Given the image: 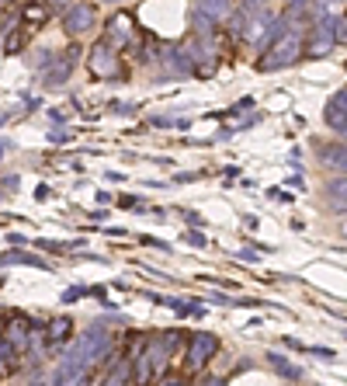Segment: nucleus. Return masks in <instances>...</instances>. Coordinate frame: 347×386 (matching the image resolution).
<instances>
[{"mask_svg": "<svg viewBox=\"0 0 347 386\" xmlns=\"http://www.w3.org/2000/svg\"><path fill=\"white\" fill-rule=\"evenodd\" d=\"M87 373H90V365H87L84 358L73 355V351H66V358L59 362V369H56V376H52V383L49 386H77Z\"/></svg>", "mask_w": 347, "mask_h": 386, "instance_id": "9", "label": "nucleus"}, {"mask_svg": "<svg viewBox=\"0 0 347 386\" xmlns=\"http://www.w3.org/2000/svg\"><path fill=\"white\" fill-rule=\"evenodd\" d=\"M334 49V32H330V21H316L309 39H303V56L309 59H323L327 52Z\"/></svg>", "mask_w": 347, "mask_h": 386, "instance_id": "8", "label": "nucleus"}, {"mask_svg": "<svg viewBox=\"0 0 347 386\" xmlns=\"http://www.w3.org/2000/svg\"><path fill=\"white\" fill-rule=\"evenodd\" d=\"M188 240H191V244H198V247H205V237H202V233H188Z\"/></svg>", "mask_w": 347, "mask_h": 386, "instance_id": "27", "label": "nucleus"}, {"mask_svg": "<svg viewBox=\"0 0 347 386\" xmlns=\"http://www.w3.org/2000/svg\"><path fill=\"white\" fill-rule=\"evenodd\" d=\"M126 383H129V369H122V365H118V369H115V373H111V376H108L101 386H126Z\"/></svg>", "mask_w": 347, "mask_h": 386, "instance_id": "22", "label": "nucleus"}, {"mask_svg": "<svg viewBox=\"0 0 347 386\" xmlns=\"http://www.w3.org/2000/svg\"><path fill=\"white\" fill-rule=\"evenodd\" d=\"M84 293H87V289H66V293H63V303H77Z\"/></svg>", "mask_w": 347, "mask_h": 386, "instance_id": "26", "label": "nucleus"}, {"mask_svg": "<svg viewBox=\"0 0 347 386\" xmlns=\"http://www.w3.org/2000/svg\"><path fill=\"white\" fill-rule=\"evenodd\" d=\"M4 4H11V0H0V7H4Z\"/></svg>", "mask_w": 347, "mask_h": 386, "instance_id": "37", "label": "nucleus"}, {"mask_svg": "<svg viewBox=\"0 0 347 386\" xmlns=\"http://www.w3.org/2000/svg\"><path fill=\"white\" fill-rule=\"evenodd\" d=\"M94 18H97V14H94L90 4H70L66 14H63V32L77 39V35H84V32L94 28Z\"/></svg>", "mask_w": 347, "mask_h": 386, "instance_id": "7", "label": "nucleus"}, {"mask_svg": "<svg viewBox=\"0 0 347 386\" xmlns=\"http://www.w3.org/2000/svg\"><path fill=\"white\" fill-rule=\"evenodd\" d=\"M191 25H195V32H198V35H212V32H216V21H212V18H205L202 11H191Z\"/></svg>", "mask_w": 347, "mask_h": 386, "instance_id": "20", "label": "nucleus"}, {"mask_svg": "<svg viewBox=\"0 0 347 386\" xmlns=\"http://www.w3.org/2000/svg\"><path fill=\"white\" fill-rule=\"evenodd\" d=\"M316 157L323 168L347 174V143H323V146H316Z\"/></svg>", "mask_w": 347, "mask_h": 386, "instance_id": "12", "label": "nucleus"}, {"mask_svg": "<svg viewBox=\"0 0 347 386\" xmlns=\"http://www.w3.org/2000/svg\"><path fill=\"white\" fill-rule=\"evenodd\" d=\"M35 199H39V202H45V199H49V188H45V185H39V188H35Z\"/></svg>", "mask_w": 347, "mask_h": 386, "instance_id": "28", "label": "nucleus"}, {"mask_svg": "<svg viewBox=\"0 0 347 386\" xmlns=\"http://www.w3.org/2000/svg\"><path fill=\"white\" fill-rule=\"evenodd\" d=\"M205 386H222V383H219V380H209V383H205Z\"/></svg>", "mask_w": 347, "mask_h": 386, "instance_id": "34", "label": "nucleus"}, {"mask_svg": "<svg viewBox=\"0 0 347 386\" xmlns=\"http://www.w3.org/2000/svg\"><path fill=\"white\" fill-rule=\"evenodd\" d=\"M267 362H271V369H274V373H281V376H288V380H299V376H303V369H299V365H292L288 358H281L278 351H271V355H267Z\"/></svg>", "mask_w": 347, "mask_h": 386, "instance_id": "17", "label": "nucleus"}, {"mask_svg": "<svg viewBox=\"0 0 347 386\" xmlns=\"http://www.w3.org/2000/svg\"><path fill=\"white\" fill-rule=\"evenodd\" d=\"M160 386H184V383H181L177 376H167V380H164V383H160Z\"/></svg>", "mask_w": 347, "mask_h": 386, "instance_id": "31", "label": "nucleus"}, {"mask_svg": "<svg viewBox=\"0 0 347 386\" xmlns=\"http://www.w3.org/2000/svg\"><path fill=\"white\" fill-rule=\"evenodd\" d=\"M219 348V338L216 334H191V341H188V351H184V365H188V373H198L212 355H216Z\"/></svg>", "mask_w": 347, "mask_h": 386, "instance_id": "5", "label": "nucleus"}, {"mask_svg": "<svg viewBox=\"0 0 347 386\" xmlns=\"http://www.w3.org/2000/svg\"><path fill=\"white\" fill-rule=\"evenodd\" d=\"M0 264H32V268H45L42 257L25 255V251H11V255H4V257H0Z\"/></svg>", "mask_w": 347, "mask_h": 386, "instance_id": "18", "label": "nucleus"}, {"mask_svg": "<svg viewBox=\"0 0 347 386\" xmlns=\"http://www.w3.org/2000/svg\"><path fill=\"white\" fill-rule=\"evenodd\" d=\"M25 25H45L49 21V4L42 0H25Z\"/></svg>", "mask_w": 347, "mask_h": 386, "instance_id": "16", "label": "nucleus"}, {"mask_svg": "<svg viewBox=\"0 0 347 386\" xmlns=\"http://www.w3.org/2000/svg\"><path fill=\"white\" fill-rule=\"evenodd\" d=\"M303 39H305L303 28H285L267 49H260L257 70L274 74V70H285V66H292L296 59H303Z\"/></svg>", "mask_w": 347, "mask_h": 386, "instance_id": "1", "label": "nucleus"}, {"mask_svg": "<svg viewBox=\"0 0 347 386\" xmlns=\"http://www.w3.org/2000/svg\"><path fill=\"white\" fill-rule=\"evenodd\" d=\"M341 233H344V237H347V223H341Z\"/></svg>", "mask_w": 347, "mask_h": 386, "instance_id": "35", "label": "nucleus"}, {"mask_svg": "<svg viewBox=\"0 0 347 386\" xmlns=\"http://www.w3.org/2000/svg\"><path fill=\"white\" fill-rule=\"evenodd\" d=\"M28 334H32V320L25 313H14L4 320V341L11 348V355H21L28 348Z\"/></svg>", "mask_w": 347, "mask_h": 386, "instance_id": "6", "label": "nucleus"}, {"mask_svg": "<svg viewBox=\"0 0 347 386\" xmlns=\"http://www.w3.org/2000/svg\"><path fill=\"white\" fill-rule=\"evenodd\" d=\"M4 153H7V143H0V160H4Z\"/></svg>", "mask_w": 347, "mask_h": 386, "instance_id": "33", "label": "nucleus"}, {"mask_svg": "<svg viewBox=\"0 0 347 386\" xmlns=\"http://www.w3.org/2000/svg\"><path fill=\"white\" fill-rule=\"evenodd\" d=\"M90 70L97 74V77H104V81H118L126 70H122V59L115 56V45H108L104 39L101 42H94V49H90Z\"/></svg>", "mask_w": 347, "mask_h": 386, "instance_id": "3", "label": "nucleus"}, {"mask_svg": "<svg viewBox=\"0 0 347 386\" xmlns=\"http://www.w3.org/2000/svg\"><path fill=\"white\" fill-rule=\"evenodd\" d=\"M226 21H229V35H233V39H243V35H247V14H243V11H229Z\"/></svg>", "mask_w": 347, "mask_h": 386, "instance_id": "19", "label": "nucleus"}, {"mask_svg": "<svg viewBox=\"0 0 347 386\" xmlns=\"http://www.w3.org/2000/svg\"><path fill=\"white\" fill-rule=\"evenodd\" d=\"M323 122L334 129V132H347V90H337L330 101H327V108H323Z\"/></svg>", "mask_w": 347, "mask_h": 386, "instance_id": "11", "label": "nucleus"}, {"mask_svg": "<svg viewBox=\"0 0 347 386\" xmlns=\"http://www.w3.org/2000/svg\"><path fill=\"white\" fill-rule=\"evenodd\" d=\"M111 344H115V341H111V334H108L104 327H97V324H94L90 331H84L77 341L70 344V351H73V355H80L87 365H94V362H101V358H108V355H111Z\"/></svg>", "mask_w": 347, "mask_h": 386, "instance_id": "2", "label": "nucleus"}, {"mask_svg": "<svg viewBox=\"0 0 347 386\" xmlns=\"http://www.w3.org/2000/svg\"><path fill=\"white\" fill-rule=\"evenodd\" d=\"M344 139H347V132H344Z\"/></svg>", "mask_w": 347, "mask_h": 386, "instance_id": "39", "label": "nucleus"}, {"mask_svg": "<svg viewBox=\"0 0 347 386\" xmlns=\"http://www.w3.org/2000/svg\"><path fill=\"white\" fill-rule=\"evenodd\" d=\"M7 373H11V365H7V358H4V355H0V380H4V376H7Z\"/></svg>", "mask_w": 347, "mask_h": 386, "instance_id": "30", "label": "nucleus"}, {"mask_svg": "<svg viewBox=\"0 0 347 386\" xmlns=\"http://www.w3.org/2000/svg\"><path fill=\"white\" fill-rule=\"evenodd\" d=\"M132 35H135V21H132V14H115V18L108 21L104 42L115 45V49H126V45L132 42Z\"/></svg>", "mask_w": 347, "mask_h": 386, "instance_id": "10", "label": "nucleus"}, {"mask_svg": "<svg viewBox=\"0 0 347 386\" xmlns=\"http://www.w3.org/2000/svg\"><path fill=\"white\" fill-rule=\"evenodd\" d=\"M77 56H80V45H70L66 52L52 56V63L42 70V87H63L70 81V74L77 70Z\"/></svg>", "mask_w": 347, "mask_h": 386, "instance_id": "4", "label": "nucleus"}, {"mask_svg": "<svg viewBox=\"0 0 347 386\" xmlns=\"http://www.w3.org/2000/svg\"><path fill=\"white\" fill-rule=\"evenodd\" d=\"M330 32H334V45H347V14L330 21Z\"/></svg>", "mask_w": 347, "mask_h": 386, "instance_id": "21", "label": "nucleus"}, {"mask_svg": "<svg viewBox=\"0 0 347 386\" xmlns=\"http://www.w3.org/2000/svg\"><path fill=\"white\" fill-rule=\"evenodd\" d=\"M108 4H122V0H108Z\"/></svg>", "mask_w": 347, "mask_h": 386, "instance_id": "38", "label": "nucleus"}, {"mask_svg": "<svg viewBox=\"0 0 347 386\" xmlns=\"http://www.w3.org/2000/svg\"><path fill=\"white\" fill-rule=\"evenodd\" d=\"M70 334H73V320L70 317H52L49 324H45V338L52 344H63V341H70Z\"/></svg>", "mask_w": 347, "mask_h": 386, "instance_id": "13", "label": "nucleus"}, {"mask_svg": "<svg viewBox=\"0 0 347 386\" xmlns=\"http://www.w3.org/2000/svg\"><path fill=\"white\" fill-rule=\"evenodd\" d=\"M32 386H49V383H45V380H42V383H39V380H35V383H32Z\"/></svg>", "mask_w": 347, "mask_h": 386, "instance_id": "36", "label": "nucleus"}, {"mask_svg": "<svg viewBox=\"0 0 347 386\" xmlns=\"http://www.w3.org/2000/svg\"><path fill=\"white\" fill-rule=\"evenodd\" d=\"M236 257H240V261H247V264H257V261H260V255L254 251V247H240V251H236Z\"/></svg>", "mask_w": 347, "mask_h": 386, "instance_id": "24", "label": "nucleus"}, {"mask_svg": "<svg viewBox=\"0 0 347 386\" xmlns=\"http://www.w3.org/2000/svg\"><path fill=\"white\" fill-rule=\"evenodd\" d=\"M52 4H56V7H70V0H52Z\"/></svg>", "mask_w": 347, "mask_h": 386, "instance_id": "32", "label": "nucleus"}, {"mask_svg": "<svg viewBox=\"0 0 347 386\" xmlns=\"http://www.w3.org/2000/svg\"><path fill=\"white\" fill-rule=\"evenodd\" d=\"M327 195H330V206L337 213H347V177H334L327 185Z\"/></svg>", "mask_w": 347, "mask_h": 386, "instance_id": "15", "label": "nucleus"}, {"mask_svg": "<svg viewBox=\"0 0 347 386\" xmlns=\"http://www.w3.org/2000/svg\"><path fill=\"white\" fill-rule=\"evenodd\" d=\"M267 7V0H240V11L243 14H260Z\"/></svg>", "mask_w": 347, "mask_h": 386, "instance_id": "23", "label": "nucleus"}, {"mask_svg": "<svg viewBox=\"0 0 347 386\" xmlns=\"http://www.w3.org/2000/svg\"><path fill=\"white\" fill-rule=\"evenodd\" d=\"M195 11H202V14H205V18H212V21H226V18H229V11H233V4H229V0H198V4H195Z\"/></svg>", "mask_w": 347, "mask_h": 386, "instance_id": "14", "label": "nucleus"}, {"mask_svg": "<svg viewBox=\"0 0 347 386\" xmlns=\"http://www.w3.org/2000/svg\"><path fill=\"white\" fill-rule=\"evenodd\" d=\"M184 219H188L191 226H202V216H195V213H184Z\"/></svg>", "mask_w": 347, "mask_h": 386, "instance_id": "29", "label": "nucleus"}, {"mask_svg": "<svg viewBox=\"0 0 347 386\" xmlns=\"http://www.w3.org/2000/svg\"><path fill=\"white\" fill-rule=\"evenodd\" d=\"M21 45H25V35H18V32H14V35H11V39L4 42V52H18Z\"/></svg>", "mask_w": 347, "mask_h": 386, "instance_id": "25", "label": "nucleus"}]
</instances>
